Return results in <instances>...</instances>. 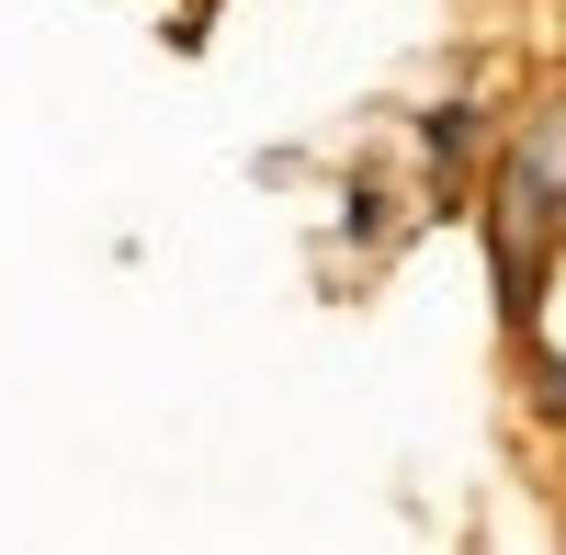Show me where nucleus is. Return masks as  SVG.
I'll return each mask as SVG.
<instances>
[{
	"label": "nucleus",
	"mask_w": 566,
	"mask_h": 555,
	"mask_svg": "<svg viewBox=\"0 0 566 555\" xmlns=\"http://www.w3.org/2000/svg\"><path fill=\"white\" fill-rule=\"evenodd\" d=\"M533 386H544V408H566V352H544V363H533Z\"/></svg>",
	"instance_id": "obj_2"
},
{
	"label": "nucleus",
	"mask_w": 566,
	"mask_h": 555,
	"mask_svg": "<svg viewBox=\"0 0 566 555\" xmlns=\"http://www.w3.org/2000/svg\"><path fill=\"white\" fill-rule=\"evenodd\" d=\"M566 227V103L533 114V136L510 148L499 170V205H488V250H499V306L533 317V272H544V239Z\"/></svg>",
	"instance_id": "obj_1"
}]
</instances>
